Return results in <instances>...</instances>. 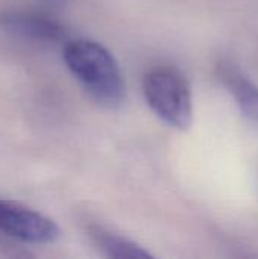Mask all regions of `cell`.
Here are the masks:
<instances>
[{
	"label": "cell",
	"instance_id": "obj_3",
	"mask_svg": "<svg viewBox=\"0 0 258 259\" xmlns=\"http://www.w3.org/2000/svg\"><path fill=\"white\" fill-rule=\"evenodd\" d=\"M0 232L17 241L46 246L55 243L61 237L59 226L23 203L0 197Z\"/></svg>",
	"mask_w": 258,
	"mask_h": 259
},
{
	"label": "cell",
	"instance_id": "obj_2",
	"mask_svg": "<svg viewBox=\"0 0 258 259\" xmlns=\"http://www.w3.org/2000/svg\"><path fill=\"white\" fill-rule=\"evenodd\" d=\"M143 93L152 111L169 126L179 131L192 126V91L179 70L173 67L149 70L143 77Z\"/></svg>",
	"mask_w": 258,
	"mask_h": 259
},
{
	"label": "cell",
	"instance_id": "obj_6",
	"mask_svg": "<svg viewBox=\"0 0 258 259\" xmlns=\"http://www.w3.org/2000/svg\"><path fill=\"white\" fill-rule=\"evenodd\" d=\"M90 235L97 246V249L108 258L117 259H144L152 258V255L144 250L141 246L119 237L116 234H111L108 231H103L100 228H93L90 231Z\"/></svg>",
	"mask_w": 258,
	"mask_h": 259
},
{
	"label": "cell",
	"instance_id": "obj_7",
	"mask_svg": "<svg viewBox=\"0 0 258 259\" xmlns=\"http://www.w3.org/2000/svg\"><path fill=\"white\" fill-rule=\"evenodd\" d=\"M68 0H36V3L40 5L41 9L44 11H49V12H55L56 9L62 8Z\"/></svg>",
	"mask_w": 258,
	"mask_h": 259
},
{
	"label": "cell",
	"instance_id": "obj_1",
	"mask_svg": "<svg viewBox=\"0 0 258 259\" xmlns=\"http://www.w3.org/2000/svg\"><path fill=\"white\" fill-rule=\"evenodd\" d=\"M67 68L88 96L106 109H119L126 100L125 79L116 58L93 39H71L64 44Z\"/></svg>",
	"mask_w": 258,
	"mask_h": 259
},
{
	"label": "cell",
	"instance_id": "obj_5",
	"mask_svg": "<svg viewBox=\"0 0 258 259\" xmlns=\"http://www.w3.org/2000/svg\"><path fill=\"white\" fill-rule=\"evenodd\" d=\"M219 79L236 99L243 117L258 129V87L231 64L219 65Z\"/></svg>",
	"mask_w": 258,
	"mask_h": 259
},
{
	"label": "cell",
	"instance_id": "obj_4",
	"mask_svg": "<svg viewBox=\"0 0 258 259\" xmlns=\"http://www.w3.org/2000/svg\"><path fill=\"white\" fill-rule=\"evenodd\" d=\"M0 30L41 44H56L65 39L64 26L52 12L38 9H5L0 12Z\"/></svg>",
	"mask_w": 258,
	"mask_h": 259
}]
</instances>
